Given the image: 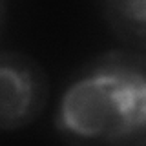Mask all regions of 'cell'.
Here are the masks:
<instances>
[{"label": "cell", "instance_id": "3957f363", "mask_svg": "<svg viewBox=\"0 0 146 146\" xmlns=\"http://www.w3.org/2000/svg\"><path fill=\"white\" fill-rule=\"evenodd\" d=\"M102 18L121 42L131 51L144 53L146 4L144 0H113L102 6Z\"/></svg>", "mask_w": 146, "mask_h": 146}, {"label": "cell", "instance_id": "277c9868", "mask_svg": "<svg viewBox=\"0 0 146 146\" xmlns=\"http://www.w3.org/2000/svg\"><path fill=\"white\" fill-rule=\"evenodd\" d=\"M6 22H7V6H6V2H0V36L4 33Z\"/></svg>", "mask_w": 146, "mask_h": 146}, {"label": "cell", "instance_id": "6da1fadb", "mask_svg": "<svg viewBox=\"0 0 146 146\" xmlns=\"http://www.w3.org/2000/svg\"><path fill=\"white\" fill-rule=\"evenodd\" d=\"M68 146H146V58L131 49L99 55L75 73L57 106Z\"/></svg>", "mask_w": 146, "mask_h": 146}, {"label": "cell", "instance_id": "7a4b0ae2", "mask_svg": "<svg viewBox=\"0 0 146 146\" xmlns=\"http://www.w3.org/2000/svg\"><path fill=\"white\" fill-rule=\"evenodd\" d=\"M49 95V77L35 57L0 51V131H18L36 122Z\"/></svg>", "mask_w": 146, "mask_h": 146}]
</instances>
